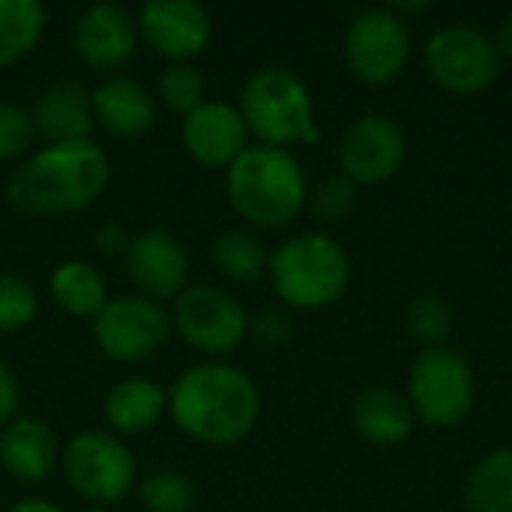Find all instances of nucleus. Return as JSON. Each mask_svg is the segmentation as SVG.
Masks as SVG:
<instances>
[{
    "instance_id": "nucleus-25",
    "label": "nucleus",
    "mask_w": 512,
    "mask_h": 512,
    "mask_svg": "<svg viewBox=\"0 0 512 512\" xmlns=\"http://www.w3.org/2000/svg\"><path fill=\"white\" fill-rule=\"evenodd\" d=\"M48 24V12L36 0H0V69L27 57Z\"/></svg>"
},
{
    "instance_id": "nucleus-31",
    "label": "nucleus",
    "mask_w": 512,
    "mask_h": 512,
    "mask_svg": "<svg viewBox=\"0 0 512 512\" xmlns=\"http://www.w3.org/2000/svg\"><path fill=\"white\" fill-rule=\"evenodd\" d=\"M33 141H36V126L30 111L15 102H0V162L27 156Z\"/></svg>"
},
{
    "instance_id": "nucleus-23",
    "label": "nucleus",
    "mask_w": 512,
    "mask_h": 512,
    "mask_svg": "<svg viewBox=\"0 0 512 512\" xmlns=\"http://www.w3.org/2000/svg\"><path fill=\"white\" fill-rule=\"evenodd\" d=\"M465 512H512V450L486 453L465 480Z\"/></svg>"
},
{
    "instance_id": "nucleus-19",
    "label": "nucleus",
    "mask_w": 512,
    "mask_h": 512,
    "mask_svg": "<svg viewBox=\"0 0 512 512\" xmlns=\"http://www.w3.org/2000/svg\"><path fill=\"white\" fill-rule=\"evenodd\" d=\"M57 441L48 423L18 417L0 432V468L18 483H42L57 465Z\"/></svg>"
},
{
    "instance_id": "nucleus-14",
    "label": "nucleus",
    "mask_w": 512,
    "mask_h": 512,
    "mask_svg": "<svg viewBox=\"0 0 512 512\" xmlns=\"http://www.w3.org/2000/svg\"><path fill=\"white\" fill-rule=\"evenodd\" d=\"M126 273L141 297L147 300H177L189 285V255L183 243L162 228L141 231L129 237L126 246Z\"/></svg>"
},
{
    "instance_id": "nucleus-21",
    "label": "nucleus",
    "mask_w": 512,
    "mask_h": 512,
    "mask_svg": "<svg viewBox=\"0 0 512 512\" xmlns=\"http://www.w3.org/2000/svg\"><path fill=\"white\" fill-rule=\"evenodd\" d=\"M168 411V393L150 378H126L105 396V423L117 438L150 432Z\"/></svg>"
},
{
    "instance_id": "nucleus-5",
    "label": "nucleus",
    "mask_w": 512,
    "mask_h": 512,
    "mask_svg": "<svg viewBox=\"0 0 512 512\" xmlns=\"http://www.w3.org/2000/svg\"><path fill=\"white\" fill-rule=\"evenodd\" d=\"M270 282L291 309H327L351 282V258L330 234H297L270 255Z\"/></svg>"
},
{
    "instance_id": "nucleus-3",
    "label": "nucleus",
    "mask_w": 512,
    "mask_h": 512,
    "mask_svg": "<svg viewBox=\"0 0 512 512\" xmlns=\"http://www.w3.org/2000/svg\"><path fill=\"white\" fill-rule=\"evenodd\" d=\"M225 192L237 216L258 228H282L306 207V174L285 147L249 144L225 174Z\"/></svg>"
},
{
    "instance_id": "nucleus-24",
    "label": "nucleus",
    "mask_w": 512,
    "mask_h": 512,
    "mask_svg": "<svg viewBox=\"0 0 512 512\" xmlns=\"http://www.w3.org/2000/svg\"><path fill=\"white\" fill-rule=\"evenodd\" d=\"M213 264L222 276H228L231 282H243L252 285L258 279H264V273L270 270V255L261 243V237L255 231L246 228H228L213 240Z\"/></svg>"
},
{
    "instance_id": "nucleus-27",
    "label": "nucleus",
    "mask_w": 512,
    "mask_h": 512,
    "mask_svg": "<svg viewBox=\"0 0 512 512\" xmlns=\"http://www.w3.org/2000/svg\"><path fill=\"white\" fill-rule=\"evenodd\" d=\"M138 498L147 512H189L195 507L192 480L180 471H153L141 480Z\"/></svg>"
},
{
    "instance_id": "nucleus-28",
    "label": "nucleus",
    "mask_w": 512,
    "mask_h": 512,
    "mask_svg": "<svg viewBox=\"0 0 512 512\" xmlns=\"http://www.w3.org/2000/svg\"><path fill=\"white\" fill-rule=\"evenodd\" d=\"M159 99L177 114H192L207 102V84L198 66L192 63H168L159 75Z\"/></svg>"
},
{
    "instance_id": "nucleus-12",
    "label": "nucleus",
    "mask_w": 512,
    "mask_h": 512,
    "mask_svg": "<svg viewBox=\"0 0 512 512\" xmlns=\"http://www.w3.org/2000/svg\"><path fill=\"white\" fill-rule=\"evenodd\" d=\"M408 156L405 129L387 114H363L345 126L336 144L339 171L360 183L390 180Z\"/></svg>"
},
{
    "instance_id": "nucleus-29",
    "label": "nucleus",
    "mask_w": 512,
    "mask_h": 512,
    "mask_svg": "<svg viewBox=\"0 0 512 512\" xmlns=\"http://www.w3.org/2000/svg\"><path fill=\"white\" fill-rule=\"evenodd\" d=\"M354 204H357V183L351 177H345L342 171L315 180L306 192V207L324 222H336V219L348 216L354 210Z\"/></svg>"
},
{
    "instance_id": "nucleus-4",
    "label": "nucleus",
    "mask_w": 512,
    "mask_h": 512,
    "mask_svg": "<svg viewBox=\"0 0 512 512\" xmlns=\"http://www.w3.org/2000/svg\"><path fill=\"white\" fill-rule=\"evenodd\" d=\"M240 114L246 129L270 147L315 144L321 138L315 102L306 81L288 66L255 69L240 90Z\"/></svg>"
},
{
    "instance_id": "nucleus-10",
    "label": "nucleus",
    "mask_w": 512,
    "mask_h": 512,
    "mask_svg": "<svg viewBox=\"0 0 512 512\" xmlns=\"http://www.w3.org/2000/svg\"><path fill=\"white\" fill-rule=\"evenodd\" d=\"M411 57V30L390 6L363 9L345 30L348 69L366 84H390Z\"/></svg>"
},
{
    "instance_id": "nucleus-32",
    "label": "nucleus",
    "mask_w": 512,
    "mask_h": 512,
    "mask_svg": "<svg viewBox=\"0 0 512 512\" xmlns=\"http://www.w3.org/2000/svg\"><path fill=\"white\" fill-rule=\"evenodd\" d=\"M249 333L261 348H282L294 339V321L279 309H267L249 321Z\"/></svg>"
},
{
    "instance_id": "nucleus-15",
    "label": "nucleus",
    "mask_w": 512,
    "mask_h": 512,
    "mask_svg": "<svg viewBox=\"0 0 512 512\" xmlns=\"http://www.w3.org/2000/svg\"><path fill=\"white\" fill-rule=\"evenodd\" d=\"M135 15L117 3H96L84 9L72 27V48L90 69H120L138 48Z\"/></svg>"
},
{
    "instance_id": "nucleus-36",
    "label": "nucleus",
    "mask_w": 512,
    "mask_h": 512,
    "mask_svg": "<svg viewBox=\"0 0 512 512\" xmlns=\"http://www.w3.org/2000/svg\"><path fill=\"white\" fill-rule=\"evenodd\" d=\"M6 512H66L63 507H57V504H51V501H45V498H21V501H15L12 507Z\"/></svg>"
},
{
    "instance_id": "nucleus-6",
    "label": "nucleus",
    "mask_w": 512,
    "mask_h": 512,
    "mask_svg": "<svg viewBox=\"0 0 512 512\" xmlns=\"http://www.w3.org/2000/svg\"><path fill=\"white\" fill-rule=\"evenodd\" d=\"M408 402L426 426L450 429L468 420L477 402V378L468 357L447 345L423 351L408 372Z\"/></svg>"
},
{
    "instance_id": "nucleus-16",
    "label": "nucleus",
    "mask_w": 512,
    "mask_h": 512,
    "mask_svg": "<svg viewBox=\"0 0 512 512\" xmlns=\"http://www.w3.org/2000/svg\"><path fill=\"white\" fill-rule=\"evenodd\" d=\"M183 150L204 168H228L246 147L249 129L237 105L228 102H204L180 123Z\"/></svg>"
},
{
    "instance_id": "nucleus-17",
    "label": "nucleus",
    "mask_w": 512,
    "mask_h": 512,
    "mask_svg": "<svg viewBox=\"0 0 512 512\" xmlns=\"http://www.w3.org/2000/svg\"><path fill=\"white\" fill-rule=\"evenodd\" d=\"M93 120L114 138H141L156 123V96L129 75H111L90 90Z\"/></svg>"
},
{
    "instance_id": "nucleus-30",
    "label": "nucleus",
    "mask_w": 512,
    "mask_h": 512,
    "mask_svg": "<svg viewBox=\"0 0 512 512\" xmlns=\"http://www.w3.org/2000/svg\"><path fill=\"white\" fill-rule=\"evenodd\" d=\"M39 312L33 285L21 276L0 273V336L24 330Z\"/></svg>"
},
{
    "instance_id": "nucleus-34",
    "label": "nucleus",
    "mask_w": 512,
    "mask_h": 512,
    "mask_svg": "<svg viewBox=\"0 0 512 512\" xmlns=\"http://www.w3.org/2000/svg\"><path fill=\"white\" fill-rule=\"evenodd\" d=\"M18 402H21L18 381H15V375H12V369H9L6 363H0V432L15 420Z\"/></svg>"
},
{
    "instance_id": "nucleus-1",
    "label": "nucleus",
    "mask_w": 512,
    "mask_h": 512,
    "mask_svg": "<svg viewBox=\"0 0 512 512\" xmlns=\"http://www.w3.org/2000/svg\"><path fill=\"white\" fill-rule=\"evenodd\" d=\"M168 414L186 438L207 447H231L258 426L261 393L237 366L198 363L174 381Z\"/></svg>"
},
{
    "instance_id": "nucleus-18",
    "label": "nucleus",
    "mask_w": 512,
    "mask_h": 512,
    "mask_svg": "<svg viewBox=\"0 0 512 512\" xmlns=\"http://www.w3.org/2000/svg\"><path fill=\"white\" fill-rule=\"evenodd\" d=\"M30 117L36 135H42L48 144L84 141L90 138V126H93L90 90L78 78H57L39 90Z\"/></svg>"
},
{
    "instance_id": "nucleus-9",
    "label": "nucleus",
    "mask_w": 512,
    "mask_h": 512,
    "mask_svg": "<svg viewBox=\"0 0 512 512\" xmlns=\"http://www.w3.org/2000/svg\"><path fill=\"white\" fill-rule=\"evenodd\" d=\"M426 66L444 90L471 96L486 90L498 78L501 57L486 30L459 21V24L438 27L429 36Z\"/></svg>"
},
{
    "instance_id": "nucleus-20",
    "label": "nucleus",
    "mask_w": 512,
    "mask_h": 512,
    "mask_svg": "<svg viewBox=\"0 0 512 512\" xmlns=\"http://www.w3.org/2000/svg\"><path fill=\"white\" fill-rule=\"evenodd\" d=\"M354 429L363 441L378 447H396L411 438L417 426V414L408 402V396L390 390V387H369L354 399L351 408Z\"/></svg>"
},
{
    "instance_id": "nucleus-22",
    "label": "nucleus",
    "mask_w": 512,
    "mask_h": 512,
    "mask_svg": "<svg viewBox=\"0 0 512 512\" xmlns=\"http://www.w3.org/2000/svg\"><path fill=\"white\" fill-rule=\"evenodd\" d=\"M51 297L72 318H96L108 303L105 279L87 261L57 264V270L51 273Z\"/></svg>"
},
{
    "instance_id": "nucleus-11",
    "label": "nucleus",
    "mask_w": 512,
    "mask_h": 512,
    "mask_svg": "<svg viewBox=\"0 0 512 512\" xmlns=\"http://www.w3.org/2000/svg\"><path fill=\"white\" fill-rule=\"evenodd\" d=\"M168 312L147 297L108 300L93 318V339L114 363H138L156 354L168 339Z\"/></svg>"
},
{
    "instance_id": "nucleus-37",
    "label": "nucleus",
    "mask_w": 512,
    "mask_h": 512,
    "mask_svg": "<svg viewBox=\"0 0 512 512\" xmlns=\"http://www.w3.org/2000/svg\"><path fill=\"white\" fill-rule=\"evenodd\" d=\"M84 512H111V510H108V507H87Z\"/></svg>"
},
{
    "instance_id": "nucleus-7",
    "label": "nucleus",
    "mask_w": 512,
    "mask_h": 512,
    "mask_svg": "<svg viewBox=\"0 0 512 512\" xmlns=\"http://www.w3.org/2000/svg\"><path fill=\"white\" fill-rule=\"evenodd\" d=\"M63 477L69 489L90 501V507H108L126 498L138 480V465L132 450L114 432L87 429L75 435L63 453Z\"/></svg>"
},
{
    "instance_id": "nucleus-2",
    "label": "nucleus",
    "mask_w": 512,
    "mask_h": 512,
    "mask_svg": "<svg viewBox=\"0 0 512 512\" xmlns=\"http://www.w3.org/2000/svg\"><path fill=\"white\" fill-rule=\"evenodd\" d=\"M111 180L108 153L84 138L45 144L6 180V201L24 216H66L87 210Z\"/></svg>"
},
{
    "instance_id": "nucleus-8",
    "label": "nucleus",
    "mask_w": 512,
    "mask_h": 512,
    "mask_svg": "<svg viewBox=\"0 0 512 512\" xmlns=\"http://www.w3.org/2000/svg\"><path fill=\"white\" fill-rule=\"evenodd\" d=\"M180 339L201 354H231L249 333L246 306L225 288L198 282L174 300L171 315Z\"/></svg>"
},
{
    "instance_id": "nucleus-33",
    "label": "nucleus",
    "mask_w": 512,
    "mask_h": 512,
    "mask_svg": "<svg viewBox=\"0 0 512 512\" xmlns=\"http://www.w3.org/2000/svg\"><path fill=\"white\" fill-rule=\"evenodd\" d=\"M90 246L105 255V258H117V255H126V246H129V237L120 225L108 222V225H99L90 237Z\"/></svg>"
},
{
    "instance_id": "nucleus-35",
    "label": "nucleus",
    "mask_w": 512,
    "mask_h": 512,
    "mask_svg": "<svg viewBox=\"0 0 512 512\" xmlns=\"http://www.w3.org/2000/svg\"><path fill=\"white\" fill-rule=\"evenodd\" d=\"M492 42H495V51H498L501 60H512V12L498 21Z\"/></svg>"
},
{
    "instance_id": "nucleus-13",
    "label": "nucleus",
    "mask_w": 512,
    "mask_h": 512,
    "mask_svg": "<svg viewBox=\"0 0 512 512\" xmlns=\"http://www.w3.org/2000/svg\"><path fill=\"white\" fill-rule=\"evenodd\" d=\"M135 24L138 39L171 63H189L213 39V18L195 0H150L138 9Z\"/></svg>"
},
{
    "instance_id": "nucleus-26",
    "label": "nucleus",
    "mask_w": 512,
    "mask_h": 512,
    "mask_svg": "<svg viewBox=\"0 0 512 512\" xmlns=\"http://www.w3.org/2000/svg\"><path fill=\"white\" fill-rule=\"evenodd\" d=\"M405 330L426 351L444 348V342L453 330V303L435 291L417 294L405 309Z\"/></svg>"
}]
</instances>
